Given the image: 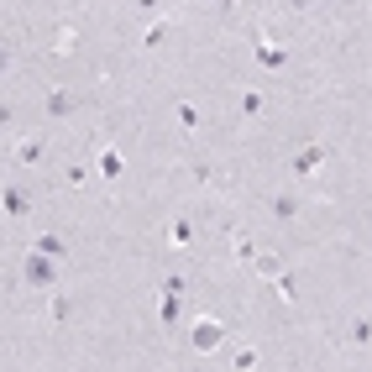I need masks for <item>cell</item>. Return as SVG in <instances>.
Returning <instances> with one entry per match:
<instances>
[{
    "mask_svg": "<svg viewBox=\"0 0 372 372\" xmlns=\"http://www.w3.org/2000/svg\"><path fill=\"white\" fill-rule=\"evenodd\" d=\"M37 252H48V257H58V252H63V241H58V236H42V241H37Z\"/></svg>",
    "mask_w": 372,
    "mask_h": 372,
    "instance_id": "obj_7",
    "label": "cell"
},
{
    "mask_svg": "<svg viewBox=\"0 0 372 372\" xmlns=\"http://www.w3.org/2000/svg\"><path fill=\"white\" fill-rule=\"evenodd\" d=\"M252 367H257V351H252V346L236 351V372H252Z\"/></svg>",
    "mask_w": 372,
    "mask_h": 372,
    "instance_id": "obj_6",
    "label": "cell"
},
{
    "mask_svg": "<svg viewBox=\"0 0 372 372\" xmlns=\"http://www.w3.org/2000/svg\"><path fill=\"white\" fill-rule=\"evenodd\" d=\"M100 168H105V173H121V152H100Z\"/></svg>",
    "mask_w": 372,
    "mask_h": 372,
    "instance_id": "obj_9",
    "label": "cell"
},
{
    "mask_svg": "<svg viewBox=\"0 0 372 372\" xmlns=\"http://www.w3.org/2000/svg\"><path fill=\"white\" fill-rule=\"evenodd\" d=\"M294 168H299V173H315V168H320V147H304V152H299V163H294Z\"/></svg>",
    "mask_w": 372,
    "mask_h": 372,
    "instance_id": "obj_5",
    "label": "cell"
},
{
    "mask_svg": "<svg viewBox=\"0 0 372 372\" xmlns=\"http://www.w3.org/2000/svg\"><path fill=\"white\" fill-rule=\"evenodd\" d=\"M26 283H32V288H53V257L48 252L26 257Z\"/></svg>",
    "mask_w": 372,
    "mask_h": 372,
    "instance_id": "obj_1",
    "label": "cell"
},
{
    "mask_svg": "<svg viewBox=\"0 0 372 372\" xmlns=\"http://www.w3.org/2000/svg\"><path fill=\"white\" fill-rule=\"evenodd\" d=\"M179 304H184V278H168L163 283V320H179Z\"/></svg>",
    "mask_w": 372,
    "mask_h": 372,
    "instance_id": "obj_3",
    "label": "cell"
},
{
    "mask_svg": "<svg viewBox=\"0 0 372 372\" xmlns=\"http://www.w3.org/2000/svg\"><path fill=\"white\" fill-rule=\"evenodd\" d=\"M73 105H79V95H69V89H58V95L48 100V110H53V116H63V110H73Z\"/></svg>",
    "mask_w": 372,
    "mask_h": 372,
    "instance_id": "obj_4",
    "label": "cell"
},
{
    "mask_svg": "<svg viewBox=\"0 0 372 372\" xmlns=\"http://www.w3.org/2000/svg\"><path fill=\"white\" fill-rule=\"evenodd\" d=\"M42 157V142H21V163H37Z\"/></svg>",
    "mask_w": 372,
    "mask_h": 372,
    "instance_id": "obj_10",
    "label": "cell"
},
{
    "mask_svg": "<svg viewBox=\"0 0 372 372\" xmlns=\"http://www.w3.org/2000/svg\"><path fill=\"white\" fill-rule=\"evenodd\" d=\"M6 210H11V215H21V210H26V200H21V189H11V194H6Z\"/></svg>",
    "mask_w": 372,
    "mask_h": 372,
    "instance_id": "obj_8",
    "label": "cell"
},
{
    "mask_svg": "<svg viewBox=\"0 0 372 372\" xmlns=\"http://www.w3.org/2000/svg\"><path fill=\"white\" fill-rule=\"evenodd\" d=\"M189 341H194V351H210V346H220V320H194Z\"/></svg>",
    "mask_w": 372,
    "mask_h": 372,
    "instance_id": "obj_2",
    "label": "cell"
}]
</instances>
